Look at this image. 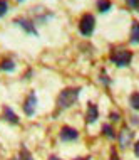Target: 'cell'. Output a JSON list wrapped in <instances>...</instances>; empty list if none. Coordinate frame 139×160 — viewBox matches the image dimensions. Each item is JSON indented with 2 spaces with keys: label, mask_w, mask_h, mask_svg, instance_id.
Instances as JSON below:
<instances>
[{
  "label": "cell",
  "mask_w": 139,
  "mask_h": 160,
  "mask_svg": "<svg viewBox=\"0 0 139 160\" xmlns=\"http://www.w3.org/2000/svg\"><path fill=\"white\" fill-rule=\"evenodd\" d=\"M81 93V88H66L64 91H60V94L57 96V105L60 108H69L77 101Z\"/></svg>",
  "instance_id": "1"
},
{
  "label": "cell",
  "mask_w": 139,
  "mask_h": 160,
  "mask_svg": "<svg viewBox=\"0 0 139 160\" xmlns=\"http://www.w3.org/2000/svg\"><path fill=\"white\" fill-rule=\"evenodd\" d=\"M132 59V52L127 49H112L111 52V61L116 62L117 66H127Z\"/></svg>",
  "instance_id": "2"
},
{
  "label": "cell",
  "mask_w": 139,
  "mask_h": 160,
  "mask_svg": "<svg viewBox=\"0 0 139 160\" xmlns=\"http://www.w3.org/2000/svg\"><path fill=\"white\" fill-rule=\"evenodd\" d=\"M95 27V19L92 14H84L79 20V31L82 36H90Z\"/></svg>",
  "instance_id": "3"
},
{
  "label": "cell",
  "mask_w": 139,
  "mask_h": 160,
  "mask_svg": "<svg viewBox=\"0 0 139 160\" xmlns=\"http://www.w3.org/2000/svg\"><path fill=\"white\" fill-rule=\"evenodd\" d=\"M35 108H37V96L34 93H30L27 98H25L24 101V111L27 116H32L34 113H35Z\"/></svg>",
  "instance_id": "4"
},
{
  "label": "cell",
  "mask_w": 139,
  "mask_h": 160,
  "mask_svg": "<svg viewBox=\"0 0 139 160\" xmlns=\"http://www.w3.org/2000/svg\"><path fill=\"white\" fill-rule=\"evenodd\" d=\"M59 137L62 142H72V140H77L79 133H77V130L72 128V127H62L59 132Z\"/></svg>",
  "instance_id": "5"
},
{
  "label": "cell",
  "mask_w": 139,
  "mask_h": 160,
  "mask_svg": "<svg viewBox=\"0 0 139 160\" xmlns=\"http://www.w3.org/2000/svg\"><path fill=\"white\" fill-rule=\"evenodd\" d=\"M132 138H134V132H131L129 128L124 127L123 130H121V133H119V145H121V148H127V147L131 145Z\"/></svg>",
  "instance_id": "6"
},
{
  "label": "cell",
  "mask_w": 139,
  "mask_h": 160,
  "mask_svg": "<svg viewBox=\"0 0 139 160\" xmlns=\"http://www.w3.org/2000/svg\"><path fill=\"white\" fill-rule=\"evenodd\" d=\"M14 22L17 25H20V27L24 29L25 32H29V34H34V36H37V31H35V27H34V22L30 19H25V17H17V19L14 20Z\"/></svg>",
  "instance_id": "7"
},
{
  "label": "cell",
  "mask_w": 139,
  "mask_h": 160,
  "mask_svg": "<svg viewBox=\"0 0 139 160\" xmlns=\"http://www.w3.org/2000/svg\"><path fill=\"white\" fill-rule=\"evenodd\" d=\"M86 118H87V123H94L95 120L99 118V110H97V106H95L94 103H89V106H87V115H86Z\"/></svg>",
  "instance_id": "8"
},
{
  "label": "cell",
  "mask_w": 139,
  "mask_h": 160,
  "mask_svg": "<svg viewBox=\"0 0 139 160\" xmlns=\"http://www.w3.org/2000/svg\"><path fill=\"white\" fill-rule=\"evenodd\" d=\"M3 118H5L8 123H12V125L19 123V116L14 113V110H12L10 106H3Z\"/></svg>",
  "instance_id": "9"
},
{
  "label": "cell",
  "mask_w": 139,
  "mask_h": 160,
  "mask_svg": "<svg viewBox=\"0 0 139 160\" xmlns=\"http://www.w3.org/2000/svg\"><path fill=\"white\" fill-rule=\"evenodd\" d=\"M131 42L132 44H139V22L134 20L131 27Z\"/></svg>",
  "instance_id": "10"
},
{
  "label": "cell",
  "mask_w": 139,
  "mask_h": 160,
  "mask_svg": "<svg viewBox=\"0 0 139 160\" xmlns=\"http://www.w3.org/2000/svg\"><path fill=\"white\" fill-rule=\"evenodd\" d=\"M0 69L5 72H12L15 69V62L12 61V59H2L0 61Z\"/></svg>",
  "instance_id": "11"
},
{
  "label": "cell",
  "mask_w": 139,
  "mask_h": 160,
  "mask_svg": "<svg viewBox=\"0 0 139 160\" xmlns=\"http://www.w3.org/2000/svg\"><path fill=\"white\" fill-rule=\"evenodd\" d=\"M111 0H97V10L99 12H107L111 8Z\"/></svg>",
  "instance_id": "12"
},
{
  "label": "cell",
  "mask_w": 139,
  "mask_h": 160,
  "mask_svg": "<svg viewBox=\"0 0 139 160\" xmlns=\"http://www.w3.org/2000/svg\"><path fill=\"white\" fill-rule=\"evenodd\" d=\"M129 103L134 110H139V93H132L131 98H129Z\"/></svg>",
  "instance_id": "13"
},
{
  "label": "cell",
  "mask_w": 139,
  "mask_h": 160,
  "mask_svg": "<svg viewBox=\"0 0 139 160\" xmlns=\"http://www.w3.org/2000/svg\"><path fill=\"white\" fill-rule=\"evenodd\" d=\"M102 132H104V135H106L107 138H114V137H116V133H114V130L111 128V125H104V127H102Z\"/></svg>",
  "instance_id": "14"
},
{
  "label": "cell",
  "mask_w": 139,
  "mask_h": 160,
  "mask_svg": "<svg viewBox=\"0 0 139 160\" xmlns=\"http://www.w3.org/2000/svg\"><path fill=\"white\" fill-rule=\"evenodd\" d=\"M8 12V2L7 0H0V17H3Z\"/></svg>",
  "instance_id": "15"
},
{
  "label": "cell",
  "mask_w": 139,
  "mask_h": 160,
  "mask_svg": "<svg viewBox=\"0 0 139 160\" xmlns=\"http://www.w3.org/2000/svg\"><path fill=\"white\" fill-rule=\"evenodd\" d=\"M126 3H127L131 8H137V5H139V0H126Z\"/></svg>",
  "instance_id": "16"
},
{
  "label": "cell",
  "mask_w": 139,
  "mask_h": 160,
  "mask_svg": "<svg viewBox=\"0 0 139 160\" xmlns=\"http://www.w3.org/2000/svg\"><path fill=\"white\" fill-rule=\"evenodd\" d=\"M20 160H32V157H30V153L27 152V150H22V153H20Z\"/></svg>",
  "instance_id": "17"
},
{
  "label": "cell",
  "mask_w": 139,
  "mask_h": 160,
  "mask_svg": "<svg viewBox=\"0 0 139 160\" xmlns=\"http://www.w3.org/2000/svg\"><path fill=\"white\" fill-rule=\"evenodd\" d=\"M134 153H136V157H139V140L136 142V145H134Z\"/></svg>",
  "instance_id": "18"
},
{
  "label": "cell",
  "mask_w": 139,
  "mask_h": 160,
  "mask_svg": "<svg viewBox=\"0 0 139 160\" xmlns=\"http://www.w3.org/2000/svg\"><path fill=\"white\" fill-rule=\"evenodd\" d=\"M111 160H119V157H117V153H116V150H112V152H111Z\"/></svg>",
  "instance_id": "19"
},
{
  "label": "cell",
  "mask_w": 139,
  "mask_h": 160,
  "mask_svg": "<svg viewBox=\"0 0 139 160\" xmlns=\"http://www.w3.org/2000/svg\"><path fill=\"white\" fill-rule=\"evenodd\" d=\"M111 118L116 122V120H119V115H117V113H111Z\"/></svg>",
  "instance_id": "20"
},
{
  "label": "cell",
  "mask_w": 139,
  "mask_h": 160,
  "mask_svg": "<svg viewBox=\"0 0 139 160\" xmlns=\"http://www.w3.org/2000/svg\"><path fill=\"white\" fill-rule=\"evenodd\" d=\"M49 160H60V158H57V157H50Z\"/></svg>",
  "instance_id": "21"
},
{
  "label": "cell",
  "mask_w": 139,
  "mask_h": 160,
  "mask_svg": "<svg viewBox=\"0 0 139 160\" xmlns=\"http://www.w3.org/2000/svg\"><path fill=\"white\" fill-rule=\"evenodd\" d=\"M137 10H139V5H137Z\"/></svg>",
  "instance_id": "22"
},
{
  "label": "cell",
  "mask_w": 139,
  "mask_h": 160,
  "mask_svg": "<svg viewBox=\"0 0 139 160\" xmlns=\"http://www.w3.org/2000/svg\"><path fill=\"white\" fill-rule=\"evenodd\" d=\"M19 2H22V0H19Z\"/></svg>",
  "instance_id": "23"
}]
</instances>
